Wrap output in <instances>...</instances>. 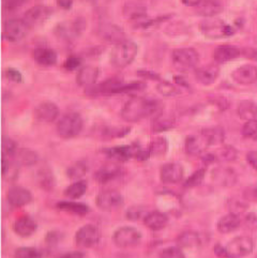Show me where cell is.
<instances>
[{
	"instance_id": "cell-1",
	"label": "cell",
	"mask_w": 257,
	"mask_h": 258,
	"mask_svg": "<svg viewBox=\"0 0 257 258\" xmlns=\"http://www.w3.org/2000/svg\"><path fill=\"white\" fill-rule=\"evenodd\" d=\"M159 109L158 101L135 97L128 100L121 109V117L126 122H137L150 117Z\"/></svg>"
},
{
	"instance_id": "cell-2",
	"label": "cell",
	"mask_w": 257,
	"mask_h": 258,
	"mask_svg": "<svg viewBox=\"0 0 257 258\" xmlns=\"http://www.w3.org/2000/svg\"><path fill=\"white\" fill-rule=\"evenodd\" d=\"M139 47L133 41L124 40L118 43L110 54V62L115 68L122 69L131 64L135 59Z\"/></svg>"
},
{
	"instance_id": "cell-3",
	"label": "cell",
	"mask_w": 257,
	"mask_h": 258,
	"mask_svg": "<svg viewBox=\"0 0 257 258\" xmlns=\"http://www.w3.org/2000/svg\"><path fill=\"white\" fill-rule=\"evenodd\" d=\"M83 130V118L77 113H68L57 123V133L62 139L69 140L79 135Z\"/></svg>"
},
{
	"instance_id": "cell-4",
	"label": "cell",
	"mask_w": 257,
	"mask_h": 258,
	"mask_svg": "<svg viewBox=\"0 0 257 258\" xmlns=\"http://www.w3.org/2000/svg\"><path fill=\"white\" fill-rule=\"evenodd\" d=\"M171 61L179 71H188L200 63V55L194 48H176L171 54Z\"/></svg>"
},
{
	"instance_id": "cell-5",
	"label": "cell",
	"mask_w": 257,
	"mask_h": 258,
	"mask_svg": "<svg viewBox=\"0 0 257 258\" xmlns=\"http://www.w3.org/2000/svg\"><path fill=\"white\" fill-rule=\"evenodd\" d=\"M114 243L121 248L132 247L139 244L142 240V233L134 227L122 226L118 228L113 236Z\"/></svg>"
},
{
	"instance_id": "cell-6",
	"label": "cell",
	"mask_w": 257,
	"mask_h": 258,
	"mask_svg": "<svg viewBox=\"0 0 257 258\" xmlns=\"http://www.w3.org/2000/svg\"><path fill=\"white\" fill-rule=\"evenodd\" d=\"M201 30L204 36L211 38V39H219L229 37L234 34V29L230 26L226 25L221 20L209 19L202 22Z\"/></svg>"
},
{
	"instance_id": "cell-7",
	"label": "cell",
	"mask_w": 257,
	"mask_h": 258,
	"mask_svg": "<svg viewBox=\"0 0 257 258\" xmlns=\"http://www.w3.org/2000/svg\"><path fill=\"white\" fill-rule=\"evenodd\" d=\"M228 258H241L250 255L254 250V241L246 236L237 237L225 246Z\"/></svg>"
},
{
	"instance_id": "cell-8",
	"label": "cell",
	"mask_w": 257,
	"mask_h": 258,
	"mask_svg": "<svg viewBox=\"0 0 257 258\" xmlns=\"http://www.w3.org/2000/svg\"><path fill=\"white\" fill-rule=\"evenodd\" d=\"M101 239L100 230L96 225L86 224L82 226L75 234V242L81 247H93L97 245Z\"/></svg>"
},
{
	"instance_id": "cell-9",
	"label": "cell",
	"mask_w": 257,
	"mask_h": 258,
	"mask_svg": "<svg viewBox=\"0 0 257 258\" xmlns=\"http://www.w3.org/2000/svg\"><path fill=\"white\" fill-rule=\"evenodd\" d=\"M123 202V196L115 190L102 191L98 194L96 200L98 208L106 212L114 211L120 207H122Z\"/></svg>"
},
{
	"instance_id": "cell-10",
	"label": "cell",
	"mask_w": 257,
	"mask_h": 258,
	"mask_svg": "<svg viewBox=\"0 0 257 258\" xmlns=\"http://www.w3.org/2000/svg\"><path fill=\"white\" fill-rule=\"evenodd\" d=\"M29 26L24 20L12 19L6 22L4 26V38L9 42H19L27 36Z\"/></svg>"
},
{
	"instance_id": "cell-11",
	"label": "cell",
	"mask_w": 257,
	"mask_h": 258,
	"mask_svg": "<svg viewBox=\"0 0 257 258\" xmlns=\"http://www.w3.org/2000/svg\"><path fill=\"white\" fill-rule=\"evenodd\" d=\"M53 14V10L47 6L44 5H38L30 8L29 10L24 14V21L29 27L33 26H39L41 24H44L50 15Z\"/></svg>"
},
{
	"instance_id": "cell-12",
	"label": "cell",
	"mask_w": 257,
	"mask_h": 258,
	"mask_svg": "<svg viewBox=\"0 0 257 258\" xmlns=\"http://www.w3.org/2000/svg\"><path fill=\"white\" fill-rule=\"evenodd\" d=\"M184 170L179 163H167L163 165L160 170V179L163 183L176 184L183 178Z\"/></svg>"
},
{
	"instance_id": "cell-13",
	"label": "cell",
	"mask_w": 257,
	"mask_h": 258,
	"mask_svg": "<svg viewBox=\"0 0 257 258\" xmlns=\"http://www.w3.org/2000/svg\"><path fill=\"white\" fill-rule=\"evenodd\" d=\"M34 118L43 123H50L56 120L59 115L58 106L53 102H42L34 108Z\"/></svg>"
},
{
	"instance_id": "cell-14",
	"label": "cell",
	"mask_w": 257,
	"mask_h": 258,
	"mask_svg": "<svg viewBox=\"0 0 257 258\" xmlns=\"http://www.w3.org/2000/svg\"><path fill=\"white\" fill-rule=\"evenodd\" d=\"M7 200L12 207L20 208L31 202L32 195L29 190L23 186H12L7 193Z\"/></svg>"
},
{
	"instance_id": "cell-15",
	"label": "cell",
	"mask_w": 257,
	"mask_h": 258,
	"mask_svg": "<svg viewBox=\"0 0 257 258\" xmlns=\"http://www.w3.org/2000/svg\"><path fill=\"white\" fill-rule=\"evenodd\" d=\"M231 77L239 85H252L257 82V67L253 64L239 67L231 74Z\"/></svg>"
},
{
	"instance_id": "cell-16",
	"label": "cell",
	"mask_w": 257,
	"mask_h": 258,
	"mask_svg": "<svg viewBox=\"0 0 257 258\" xmlns=\"http://www.w3.org/2000/svg\"><path fill=\"white\" fill-rule=\"evenodd\" d=\"M99 77V70L98 68L92 66H85L80 69L79 73L76 76V82L81 87L86 89L92 88L94 84H96Z\"/></svg>"
},
{
	"instance_id": "cell-17",
	"label": "cell",
	"mask_w": 257,
	"mask_h": 258,
	"mask_svg": "<svg viewBox=\"0 0 257 258\" xmlns=\"http://www.w3.org/2000/svg\"><path fill=\"white\" fill-rule=\"evenodd\" d=\"M37 222L29 216L20 217L19 219H16L13 224V229L15 231V234L23 238L32 236L37 231Z\"/></svg>"
},
{
	"instance_id": "cell-18",
	"label": "cell",
	"mask_w": 257,
	"mask_h": 258,
	"mask_svg": "<svg viewBox=\"0 0 257 258\" xmlns=\"http://www.w3.org/2000/svg\"><path fill=\"white\" fill-rule=\"evenodd\" d=\"M120 174H121V167L118 164H116V163H106L97 170V173L94 174V179H96L97 182L104 184L117 178Z\"/></svg>"
},
{
	"instance_id": "cell-19",
	"label": "cell",
	"mask_w": 257,
	"mask_h": 258,
	"mask_svg": "<svg viewBox=\"0 0 257 258\" xmlns=\"http://www.w3.org/2000/svg\"><path fill=\"white\" fill-rule=\"evenodd\" d=\"M219 74H220V69L214 64H208V66L197 68L195 71L196 80L205 86L212 85L218 80Z\"/></svg>"
},
{
	"instance_id": "cell-20",
	"label": "cell",
	"mask_w": 257,
	"mask_h": 258,
	"mask_svg": "<svg viewBox=\"0 0 257 258\" xmlns=\"http://www.w3.org/2000/svg\"><path fill=\"white\" fill-rule=\"evenodd\" d=\"M241 55V50L234 45H221L214 49L213 58L218 63H226L237 59Z\"/></svg>"
},
{
	"instance_id": "cell-21",
	"label": "cell",
	"mask_w": 257,
	"mask_h": 258,
	"mask_svg": "<svg viewBox=\"0 0 257 258\" xmlns=\"http://www.w3.org/2000/svg\"><path fill=\"white\" fill-rule=\"evenodd\" d=\"M144 224L153 231L164 229L168 224V217L160 211L148 212L144 219Z\"/></svg>"
},
{
	"instance_id": "cell-22",
	"label": "cell",
	"mask_w": 257,
	"mask_h": 258,
	"mask_svg": "<svg viewBox=\"0 0 257 258\" xmlns=\"http://www.w3.org/2000/svg\"><path fill=\"white\" fill-rule=\"evenodd\" d=\"M57 54L53 48L39 47L33 51V59L42 67H51L57 63Z\"/></svg>"
},
{
	"instance_id": "cell-23",
	"label": "cell",
	"mask_w": 257,
	"mask_h": 258,
	"mask_svg": "<svg viewBox=\"0 0 257 258\" xmlns=\"http://www.w3.org/2000/svg\"><path fill=\"white\" fill-rule=\"evenodd\" d=\"M99 32L103 39L108 42H116V44L125 40L123 30L114 24H102Z\"/></svg>"
},
{
	"instance_id": "cell-24",
	"label": "cell",
	"mask_w": 257,
	"mask_h": 258,
	"mask_svg": "<svg viewBox=\"0 0 257 258\" xmlns=\"http://www.w3.org/2000/svg\"><path fill=\"white\" fill-rule=\"evenodd\" d=\"M240 224H241V220L238 214L230 212L219 220L217 227L221 234H229L238 229Z\"/></svg>"
},
{
	"instance_id": "cell-25",
	"label": "cell",
	"mask_w": 257,
	"mask_h": 258,
	"mask_svg": "<svg viewBox=\"0 0 257 258\" xmlns=\"http://www.w3.org/2000/svg\"><path fill=\"white\" fill-rule=\"evenodd\" d=\"M222 11L223 6L219 0H202V3L196 7V12L206 17L216 16Z\"/></svg>"
},
{
	"instance_id": "cell-26",
	"label": "cell",
	"mask_w": 257,
	"mask_h": 258,
	"mask_svg": "<svg viewBox=\"0 0 257 258\" xmlns=\"http://www.w3.org/2000/svg\"><path fill=\"white\" fill-rule=\"evenodd\" d=\"M123 13L127 19L143 24V20L147 16V9L140 3H128L124 7Z\"/></svg>"
},
{
	"instance_id": "cell-27",
	"label": "cell",
	"mask_w": 257,
	"mask_h": 258,
	"mask_svg": "<svg viewBox=\"0 0 257 258\" xmlns=\"http://www.w3.org/2000/svg\"><path fill=\"white\" fill-rule=\"evenodd\" d=\"M204 141L207 144V146H214V145H220L224 142L225 139V133L224 130L220 126H213L205 128L201 133Z\"/></svg>"
},
{
	"instance_id": "cell-28",
	"label": "cell",
	"mask_w": 257,
	"mask_h": 258,
	"mask_svg": "<svg viewBox=\"0 0 257 258\" xmlns=\"http://www.w3.org/2000/svg\"><path fill=\"white\" fill-rule=\"evenodd\" d=\"M82 24L84 23H80V21H75L73 23L58 25L56 33L60 38H63L67 40L72 39L74 37H77V34L81 33V31L84 29L85 25Z\"/></svg>"
},
{
	"instance_id": "cell-29",
	"label": "cell",
	"mask_w": 257,
	"mask_h": 258,
	"mask_svg": "<svg viewBox=\"0 0 257 258\" xmlns=\"http://www.w3.org/2000/svg\"><path fill=\"white\" fill-rule=\"evenodd\" d=\"M206 147H208V146L204 141L202 135L201 136L192 135V136L186 137L184 148L186 153L190 154V156H201Z\"/></svg>"
},
{
	"instance_id": "cell-30",
	"label": "cell",
	"mask_w": 257,
	"mask_h": 258,
	"mask_svg": "<svg viewBox=\"0 0 257 258\" xmlns=\"http://www.w3.org/2000/svg\"><path fill=\"white\" fill-rule=\"evenodd\" d=\"M56 207L65 212H70L73 214H77V216H85L90 211V208L86 204L79 203V202H59Z\"/></svg>"
},
{
	"instance_id": "cell-31",
	"label": "cell",
	"mask_w": 257,
	"mask_h": 258,
	"mask_svg": "<svg viewBox=\"0 0 257 258\" xmlns=\"http://www.w3.org/2000/svg\"><path fill=\"white\" fill-rule=\"evenodd\" d=\"M238 116L245 121H250L257 118V105L253 101L244 100L239 103L237 108Z\"/></svg>"
},
{
	"instance_id": "cell-32",
	"label": "cell",
	"mask_w": 257,
	"mask_h": 258,
	"mask_svg": "<svg viewBox=\"0 0 257 258\" xmlns=\"http://www.w3.org/2000/svg\"><path fill=\"white\" fill-rule=\"evenodd\" d=\"M213 179L216 181L224 186H231L234 185L237 181L236 174L231 169L226 168H218L213 171Z\"/></svg>"
},
{
	"instance_id": "cell-33",
	"label": "cell",
	"mask_w": 257,
	"mask_h": 258,
	"mask_svg": "<svg viewBox=\"0 0 257 258\" xmlns=\"http://www.w3.org/2000/svg\"><path fill=\"white\" fill-rule=\"evenodd\" d=\"M177 246L179 247H195L201 244V238L200 235L195 233V231H184V233L180 234L176 240Z\"/></svg>"
},
{
	"instance_id": "cell-34",
	"label": "cell",
	"mask_w": 257,
	"mask_h": 258,
	"mask_svg": "<svg viewBox=\"0 0 257 258\" xmlns=\"http://www.w3.org/2000/svg\"><path fill=\"white\" fill-rule=\"evenodd\" d=\"M88 183L85 180H77L76 182L69 185L65 190V195L70 200H79L87 192Z\"/></svg>"
},
{
	"instance_id": "cell-35",
	"label": "cell",
	"mask_w": 257,
	"mask_h": 258,
	"mask_svg": "<svg viewBox=\"0 0 257 258\" xmlns=\"http://www.w3.org/2000/svg\"><path fill=\"white\" fill-rule=\"evenodd\" d=\"M150 156L152 157H161L168 150V142L164 137H158L154 141H152L148 147Z\"/></svg>"
},
{
	"instance_id": "cell-36",
	"label": "cell",
	"mask_w": 257,
	"mask_h": 258,
	"mask_svg": "<svg viewBox=\"0 0 257 258\" xmlns=\"http://www.w3.org/2000/svg\"><path fill=\"white\" fill-rule=\"evenodd\" d=\"M38 154L29 149H22L17 152V162L24 166H31L38 162Z\"/></svg>"
},
{
	"instance_id": "cell-37",
	"label": "cell",
	"mask_w": 257,
	"mask_h": 258,
	"mask_svg": "<svg viewBox=\"0 0 257 258\" xmlns=\"http://www.w3.org/2000/svg\"><path fill=\"white\" fill-rule=\"evenodd\" d=\"M87 171H88V165L83 161H79L68 168L67 174L70 179L80 180L82 177H84L86 174H87Z\"/></svg>"
},
{
	"instance_id": "cell-38",
	"label": "cell",
	"mask_w": 257,
	"mask_h": 258,
	"mask_svg": "<svg viewBox=\"0 0 257 258\" xmlns=\"http://www.w3.org/2000/svg\"><path fill=\"white\" fill-rule=\"evenodd\" d=\"M175 125V120L167 116H161L158 117L152 124V130L153 132L159 133V132H164L169 130V128L174 127Z\"/></svg>"
},
{
	"instance_id": "cell-39",
	"label": "cell",
	"mask_w": 257,
	"mask_h": 258,
	"mask_svg": "<svg viewBox=\"0 0 257 258\" xmlns=\"http://www.w3.org/2000/svg\"><path fill=\"white\" fill-rule=\"evenodd\" d=\"M242 135L245 139L257 141V119L246 121L242 127Z\"/></svg>"
},
{
	"instance_id": "cell-40",
	"label": "cell",
	"mask_w": 257,
	"mask_h": 258,
	"mask_svg": "<svg viewBox=\"0 0 257 258\" xmlns=\"http://www.w3.org/2000/svg\"><path fill=\"white\" fill-rule=\"evenodd\" d=\"M157 89L164 97H175L179 94L176 86L169 82H161L160 84H158Z\"/></svg>"
},
{
	"instance_id": "cell-41",
	"label": "cell",
	"mask_w": 257,
	"mask_h": 258,
	"mask_svg": "<svg viewBox=\"0 0 257 258\" xmlns=\"http://www.w3.org/2000/svg\"><path fill=\"white\" fill-rule=\"evenodd\" d=\"M206 175V170L204 168L196 170L195 173H193L190 177L186 179V181L184 183V186L186 187H195L197 185H200L205 179Z\"/></svg>"
},
{
	"instance_id": "cell-42",
	"label": "cell",
	"mask_w": 257,
	"mask_h": 258,
	"mask_svg": "<svg viewBox=\"0 0 257 258\" xmlns=\"http://www.w3.org/2000/svg\"><path fill=\"white\" fill-rule=\"evenodd\" d=\"M15 258H41V253L34 247L23 246L15 251Z\"/></svg>"
},
{
	"instance_id": "cell-43",
	"label": "cell",
	"mask_w": 257,
	"mask_h": 258,
	"mask_svg": "<svg viewBox=\"0 0 257 258\" xmlns=\"http://www.w3.org/2000/svg\"><path fill=\"white\" fill-rule=\"evenodd\" d=\"M17 147L16 143L12 141L9 137H4L3 139V158L9 159L10 157H13L16 153Z\"/></svg>"
},
{
	"instance_id": "cell-44",
	"label": "cell",
	"mask_w": 257,
	"mask_h": 258,
	"mask_svg": "<svg viewBox=\"0 0 257 258\" xmlns=\"http://www.w3.org/2000/svg\"><path fill=\"white\" fill-rule=\"evenodd\" d=\"M126 219L130 221H139L142 218L145 219V217L147 216V212H146V209L142 206H133L130 209H127L126 213Z\"/></svg>"
},
{
	"instance_id": "cell-45",
	"label": "cell",
	"mask_w": 257,
	"mask_h": 258,
	"mask_svg": "<svg viewBox=\"0 0 257 258\" xmlns=\"http://www.w3.org/2000/svg\"><path fill=\"white\" fill-rule=\"evenodd\" d=\"M159 258H185V255L182 252L181 247L169 246L160 252Z\"/></svg>"
},
{
	"instance_id": "cell-46",
	"label": "cell",
	"mask_w": 257,
	"mask_h": 258,
	"mask_svg": "<svg viewBox=\"0 0 257 258\" xmlns=\"http://www.w3.org/2000/svg\"><path fill=\"white\" fill-rule=\"evenodd\" d=\"M228 207L230 209V212L236 213V214H238V216H239V213H242L243 211L246 210L247 204L244 201L231 200L228 203Z\"/></svg>"
},
{
	"instance_id": "cell-47",
	"label": "cell",
	"mask_w": 257,
	"mask_h": 258,
	"mask_svg": "<svg viewBox=\"0 0 257 258\" xmlns=\"http://www.w3.org/2000/svg\"><path fill=\"white\" fill-rule=\"evenodd\" d=\"M81 64H82V59L76 55H71L66 59L63 67L67 69V70L74 71L76 69H79Z\"/></svg>"
},
{
	"instance_id": "cell-48",
	"label": "cell",
	"mask_w": 257,
	"mask_h": 258,
	"mask_svg": "<svg viewBox=\"0 0 257 258\" xmlns=\"http://www.w3.org/2000/svg\"><path fill=\"white\" fill-rule=\"evenodd\" d=\"M244 226L246 229L250 231H256L257 230V216L255 213H248L244 218Z\"/></svg>"
},
{
	"instance_id": "cell-49",
	"label": "cell",
	"mask_w": 257,
	"mask_h": 258,
	"mask_svg": "<svg viewBox=\"0 0 257 258\" xmlns=\"http://www.w3.org/2000/svg\"><path fill=\"white\" fill-rule=\"evenodd\" d=\"M128 132H130V127H121V128L113 127V128H107V130L104 132V134L108 137H121L127 134Z\"/></svg>"
},
{
	"instance_id": "cell-50",
	"label": "cell",
	"mask_w": 257,
	"mask_h": 258,
	"mask_svg": "<svg viewBox=\"0 0 257 258\" xmlns=\"http://www.w3.org/2000/svg\"><path fill=\"white\" fill-rule=\"evenodd\" d=\"M27 0H4V8L8 11H13L21 8Z\"/></svg>"
},
{
	"instance_id": "cell-51",
	"label": "cell",
	"mask_w": 257,
	"mask_h": 258,
	"mask_svg": "<svg viewBox=\"0 0 257 258\" xmlns=\"http://www.w3.org/2000/svg\"><path fill=\"white\" fill-rule=\"evenodd\" d=\"M243 197L246 202H257V186H248L243 192Z\"/></svg>"
},
{
	"instance_id": "cell-52",
	"label": "cell",
	"mask_w": 257,
	"mask_h": 258,
	"mask_svg": "<svg viewBox=\"0 0 257 258\" xmlns=\"http://www.w3.org/2000/svg\"><path fill=\"white\" fill-rule=\"evenodd\" d=\"M222 157L226 161H234L237 158V151L233 147H225L222 150Z\"/></svg>"
},
{
	"instance_id": "cell-53",
	"label": "cell",
	"mask_w": 257,
	"mask_h": 258,
	"mask_svg": "<svg viewBox=\"0 0 257 258\" xmlns=\"http://www.w3.org/2000/svg\"><path fill=\"white\" fill-rule=\"evenodd\" d=\"M6 74H7V77L9 80H11L16 83L22 82V74L17 70H15V69H8V70L6 71Z\"/></svg>"
},
{
	"instance_id": "cell-54",
	"label": "cell",
	"mask_w": 257,
	"mask_h": 258,
	"mask_svg": "<svg viewBox=\"0 0 257 258\" xmlns=\"http://www.w3.org/2000/svg\"><path fill=\"white\" fill-rule=\"evenodd\" d=\"M246 160L253 168L257 170V151H250L246 154Z\"/></svg>"
},
{
	"instance_id": "cell-55",
	"label": "cell",
	"mask_w": 257,
	"mask_h": 258,
	"mask_svg": "<svg viewBox=\"0 0 257 258\" xmlns=\"http://www.w3.org/2000/svg\"><path fill=\"white\" fill-rule=\"evenodd\" d=\"M213 251H214V254H216L219 258H228V255L225 250V246H223L221 244H217L213 247Z\"/></svg>"
},
{
	"instance_id": "cell-56",
	"label": "cell",
	"mask_w": 257,
	"mask_h": 258,
	"mask_svg": "<svg viewBox=\"0 0 257 258\" xmlns=\"http://www.w3.org/2000/svg\"><path fill=\"white\" fill-rule=\"evenodd\" d=\"M58 258H84V254L80 251H72L66 254L60 255Z\"/></svg>"
},
{
	"instance_id": "cell-57",
	"label": "cell",
	"mask_w": 257,
	"mask_h": 258,
	"mask_svg": "<svg viewBox=\"0 0 257 258\" xmlns=\"http://www.w3.org/2000/svg\"><path fill=\"white\" fill-rule=\"evenodd\" d=\"M57 5L63 10H70L73 6V0H57Z\"/></svg>"
},
{
	"instance_id": "cell-58",
	"label": "cell",
	"mask_w": 257,
	"mask_h": 258,
	"mask_svg": "<svg viewBox=\"0 0 257 258\" xmlns=\"http://www.w3.org/2000/svg\"><path fill=\"white\" fill-rule=\"evenodd\" d=\"M139 74H141V76H144V77H148V79H151V80H159V76L157 74L148 72V71H140Z\"/></svg>"
},
{
	"instance_id": "cell-59",
	"label": "cell",
	"mask_w": 257,
	"mask_h": 258,
	"mask_svg": "<svg viewBox=\"0 0 257 258\" xmlns=\"http://www.w3.org/2000/svg\"><path fill=\"white\" fill-rule=\"evenodd\" d=\"M181 2L187 7H197L202 3V0H181Z\"/></svg>"
},
{
	"instance_id": "cell-60",
	"label": "cell",
	"mask_w": 257,
	"mask_h": 258,
	"mask_svg": "<svg viewBox=\"0 0 257 258\" xmlns=\"http://www.w3.org/2000/svg\"><path fill=\"white\" fill-rule=\"evenodd\" d=\"M256 258H257V256H256Z\"/></svg>"
}]
</instances>
